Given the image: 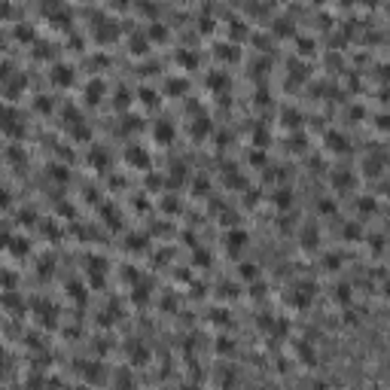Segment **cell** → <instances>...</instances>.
<instances>
[{
    "instance_id": "1",
    "label": "cell",
    "mask_w": 390,
    "mask_h": 390,
    "mask_svg": "<svg viewBox=\"0 0 390 390\" xmlns=\"http://www.w3.org/2000/svg\"><path fill=\"white\" fill-rule=\"evenodd\" d=\"M332 186L338 189V192H350V189H354V183H357V177L354 174H350L347 168H338V171H332Z\"/></svg>"
},
{
    "instance_id": "2",
    "label": "cell",
    "mask_w": 390,
    "mask_h": 390,
    "mask_svg": "<svg viewBox=\"0 0 390 390\" xmlns=\"http://www.w3.org/2000/svg\"><path fill=\"white\" fill-rule=\"evenodd\" d=\"M226 241H229V250H232V253H238L241 247H247V232H244V229H232L229 235H226Z\"/></svg>"
},
{
    "instance_id": "3",
    "label": "cell",
    "mask_w": 390,
    "mask_h": 390,
    "mask_svg": "<svg viewBox=\"0 0 390 390\" xmlns=\"http://www.w3.org/2000/svg\"><path fill=\"white\" fill-rule=\"evenodd\" d=\"M152 137L159 140V143H168V140L174 137V125H168L165 119H162V122H155V125H152Z\"/></svg>"
},
{
    "instance_id": "4",
    "label": "cell",
    "mask_w": 390,
    "mask_h": 390,
    "mask_svg": "<svg viewBox=\"0 0 390 390\" xmlns=\"http://www.w3.org/2000/svg\"><path fill=\"white\" fill-rule=\"evenodd\" d=\"M299 241H302V247H314V244L320 241L317 226H305V229H302V235H299Z\"/></svg>"
},
{
    "instance_id": "5",
    "label": "cell",
    "mask_w": 390,
    "mask_h": 390,
    "mask_svg": "<svg viewBox=\"0 0 390 390\" xmlns=\"http://www.w3.org/2000/svg\"><path fill=\"white\" fill-rule=\"evenodd\" d=\"M70 73H73V70H70L67 64H55V67H52V80H55L58 86H67V83L73 80V76H70Z\"/></svg>"
},
{
    "instance_id": "6",
    "label": "cell",
    "mask_w": 390,
    "mask_h": 390,
    "mask_svg": "<svg viewBox=\"0 0 390 390\" xmlns=\"http://www.w3.org/2000/svg\"><path fill=\"white\" fill-rule=\"evenodd\" d=\"M326 146H329L332 152H341V149H347V137L338 134V131H329V134H326Z\"/></svg>"
},
{
    "instance_id": "7",
    "label": "cell",
    "mask_w": 390,
    "mask_h": 390,
    "mask_svg": "<svg viewBox=\"0 0 390 390\" xmlns=\"http://www.w3.org/2000/svg\"><path fill=\"white\" fill-rule=\"evenodd\" d=\"M363 168H366L369 174H381V168H384V159H381V155H369V159L363 162Z\"/></svg>"
},
{
    "instance_id": "8",
    "label": "cell",
    "mask_w": 390,
    "mask_h": 390,
    "mask_svg": "<svg viewBox=\"0 0 390 390\" xmlns=\"http://www.w3.org/2000/svg\"><path fill=\"white\" fill-rule=\"evenodd\" d=\"M134 384H131V375L128 372H119L116 375V384H113V390H131Z\"/></svg>"
},
{
    "instance_id": "9",
    "label": "cell",
    "mask_w": 390,
    "mask_h": 390,
    "mask_svg": "<svg viewBox=\"0 0 390 390\" xmlns=\"http://www.w3.org/2000/svg\"><path fill=\"white\" fill-rule=\"evenodd\" d=\"M341 235H344V238H350V241H357V238H363V232H360V226H354V223H347V226L341 229Z\"/></svg>"
},
{
    "instance_id": "10",
    "label": "cell",
    "mask_w": 390,
    "mask_h": 390,
    "mask_svg": "<svg viewBox=\"0 0 390 390\" xmlns=\"http://www.w3.org/2000/svg\"><path fill=\"white\" fill-rule=\"evenodd\" d=\"M128 162H134V165H140V168H146V165H149V155H143V152H137V149H131V152H128Z\"/></svg>"
},
{
    "instance_id": "11",
    "label": "cell",
    "mask_w": 390,
    "mask_h": 390,
    "mask_svg": "<svg viewBox=\"0 0 390 390\" xmlns=\"http://www.w3.org/2000/svg\"><path fill=\"white\" fill-rule=\"evenodd\" d=\"M259 275V271H256V265L253 262H241V278H247V281H253Z\"/></svg>"
},
{
    "instance_id": "12",
    "label": "cell",
    "mask_w": 390,
    "mask_h": 390,
    "mask_svg": "<svg viewBox=\"0 0 390 390\" xmlns=\"http://www.w3.org/2000/svg\"><path fill=\"white\" fill-rule=\"evenodd\" d=\"M86 92H89V101H98V98L104 95V83H89Z\"/></svg>"
},
{
    "instance_id": "13",
    "label": "cell",
    "mask_w": 390,
    "mask_h": 390,
    "mask_svg": "<svg viewBox=\"0 0 390 390\" xmlns=\"http://www.w3.org/2000/svg\"><path fill=\"white\" fill-rule=\"evenodd\" d=\"M293 199H290V189H278V195H275V205L278 208H287Z\"/></svg>"
},
{
    "instance_id": "14",
    "label": "cell",
    "mask_w": 390,
    "mask_h": 390,
    "mask_svg": "<svg viewBox=\"0 0 390 390\" xmlns=\"http://www.w3.org/2000/svg\"><path fill=\"white\" fill-rule=\"evenodd\" d=\"M357 211H360V214H372V211H375V199H360V202H357Z\"/></svg>"
},
{
    "instance_id": "15",
    "label": "cell",
    "mask_w": 390,
    "mask_h": 390,
    "mask_svg": "<svg viewBox=\"0 0 390 390\" xmlns=\"http://www.w3.org/2000/svg\"><path fill=\"white\" fill-rule=\"evenodd\" d=\"M335 299H338V302H347V299H350V287H347V284L335 287Z\"/></svg>"
},
{
    "instance_id": "16",
    "label": "cell",
    "mask_w": 390,
    "mask_h": 390,
    "mask_svg": "<svg viewBox=\"0 0 390 390\" xmlns=\"http://www.w3.org/2000/svg\"><path fill=\"white\" fill-rule=\"evenodd\" d=\"M140 98H143L146 104H155V92H152V89H143V92H140Z\"/></svg>"
},
{
    "instance_id": "17",
    "label": "cell",
    "mask_w": 390,
    "mask_h": 390,
    "mask_svg": "<svg viewBox=\"0 0 390 390\" xmlns=\"http://www.w3.org/2000/svg\"><path fill=\"white\" fill-rule=\"evenodd\" d=\"M320 211H323V214H332V202H320Z\"/></svg>"
},
{
    "instance_id": "18",
    "label": "cell",
    "mask_w": 390,
    "mask_h": 390,
    "mask_svg": "<svg viewBox=\"0 0 390 390\" xmlns=\"http://www.w3.org/2000/svg\"><path fill=\"white\" fill-rule=\"evenodd\" d=\"M0 16H10V4H0Z\"/></svg>"
},
{
    "instance_id": "19",
    "label": "cell",
    "mask_w": 390,
    "mask_h": 390,
    "mask_svg": "<svg viewBox=\"0 0 390 390\" xmlns=\"http://www.w3.org/2000/svg\"><path fill=\"white\" fill-rule=\"evenodd\" d=\"M369 390H378V387H369Z\"/></svg>"
}]
</instances>
